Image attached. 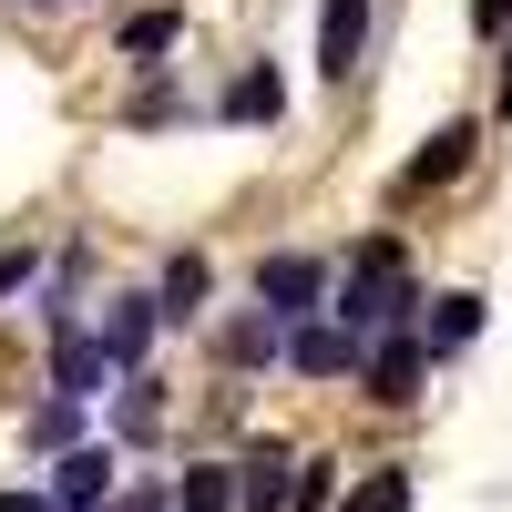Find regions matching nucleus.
Listing matches in <instances>:
<instances>
[{
	"label": "nucleus",
	"instance_id": "obj_1",
	"mask_svg": "<svg viewBox=\"0 0 512 512\" xmlns=\"http://www.w3.org/2000/svg\"><path fill=\"white\" fill-rule=\"evenodd\" d=\"M410 308H420V287H410V267H400V246H390V236H369V246L349 256V287H338V308H328V318L369 349V338H390V328H420Z\"/></svg>",
	"mask_w": 512,
	"mask_h": 512
},
{
	"label": "nucleus",
	"instance_id": "obj_2",
	"mask_svg": "<svg viewBox=\"0 0 512 512\" xmlns=\"http://www.w3.org/2000/svg\"><path fill=\"white\" fill-rule=\"evenodd\" d=\"M318 297H328V267H318V256H256V308H267V318H318Z\"/></svg>",
	"mask_w": 512,
	"mask_h": 512
},
{
	"label": "nucleus",
	"instance_id": "obj_3",
	"mask_svg": "<svg viewBox=\"0 0 512 512\" xmlns=\"http://www.w3.org/2000/svg\"><path fill=\"white\" fill-rule=\"evenodd\" d=\"M420 369H431V338H420V328H390V338H369V359H359L369 400H390V410H410V400H420Z\"/></svg>",
	"mask_w": 512,
	"mask_h": 512
},
{
	"label": "nucleus",
	"instance_id": "obj_4",
	"mask_svg": "<svg viewBox=\"0 0 512 512\" xmlns=\"http://www.w3.org/2000/svg\"><path fill=\"white\" fill-rule=\"evenodd\" d=\"M472 144H482V123H441V134H431V144H420V154L400 164V185H390V195L410 205V195H431V185H451L461 164H472Z\"/></svg>",
	"mask_w": 512,
	"mask_h": 512
},
{
	"label": "nucleus",
	"instance_id": "obj_5",
	"mask_svg": "<svg viewBox=\"0 0 512 512\" xmlns=\"http://www.w3.org/2000/svg\"><path fill=\"white\" fill-rule=\"evenodd\" d=\"M359 359H369V349H359L338 318H297V328H287V369H297V379H338V369H359Z\"/></svg>",
	"mask_w": 512,
	"mask_h": 512
},
{
	"label": "nucleus",
	"instance_id": "obj_6",
	"mask_svg": "<svg viewBox=\"0 0 512 512\" xmlns=\"http://www.w3.org/2000/svg\"><path fill=\"white\" fill-rule=\"evenodd\" d=\"M52 338H62V359H52V390H62V400H103V379H113V349H103V328H82V318H72V328H52Z\"/></svg>",
	"mask_w": 512,
	"mask_h": 512
},
{
	"label": "nucleus",
	"instance_id": "obj_7",
	"mask_svg": "<svg viewBox=\"0 0 512 512\" xmlns=\"http://www.w3.org/2000/svg\"><path fill=\"white\" fill-rule=\"evenodd\" d=\"M359 41H369V0H318V72L328 82L359 72Z\"/></svg>",
	"mask_w": 512,
	"mask_h": 512
},
{
	"label": "nucleus",
	"instance_id": "obj_8",
	"mask_svg": "<svg viewBox=\"0 0 512 512\" xmlns=\"http://www.w3.org/2000/svg\"><path fill=\"white\" fill-rule=\"evenodd\" d=\"M420 338H431V359H451V349H472V338H482V297H472V287H451V297H431V308H420Z\"/></svg>",
	"mask_w": 512,
	"mask_h": 512
},
{
	"label": "nucleus",
	"instance_id": "obj_9",
	"mask_svg": "<svg viewBox=\"0 0 512 512\" xmlns=\"http://www.w3.org/2000/svg\"><path fill=\"white\" fill-rule=\"evenodd\" d=\"M103 492H113V451H72L62 472H52V502L62 512H113Z\"/></svg>",
	"mask_w": 512,
	"mask_h": 512
},
{
	"label": "nucleus",
	"instance_id": "obj_10",
	"mask_svg": "<svg viewBox=\"0 0 512 512\" xmlns=\"http://www.w3.org/2000/svg\"><path fill=\"white\" fill-rule=\"evenodd\" d=\"M154 318H164V297H123V308L103 318V349H113V369H134V359H144V338H154Z\"/></svg>",
	"mask_w": 512,
	"mask_h": 512
},
{
	"label": "nucleus",
	"instance_id": "obj_11",
	"mask_svg": "<svg viewBox=\"0 0 512 512\" xmlns=\"http://www.w3.org/2000/svg\"><path fill=\"white\" fill-rule=\"evenodd\" d=\"M287 113V82L256 62V72H236V93H226V123H277Z\"/></svg>",
	"mask_w": 512,
	"mask_h": 512
},
{
	"label": "nucleus",
	"instance_id": "obj_12",
	"mask_svg": "<svg viewBox=\"0 0 512 512\" xmlns=\"http://www.w3.org/2000/svg\"><path fill=\"white\" fill-rule=\"evenodd\" d=\"M205 287H216V277H205V256H175V267H164V318H195Z\"/></svg>",
	"mask_w": 512,
	"mask_h": 512
},
{
	"label": "nucleus",
	"instance_id": "obj_13",
	"mask_svg": "<svg viewBox=\"0 0 512 512\" xmlns=\"http://www.w3.org/2000/svg\"><path fill=\"white\" fill-rule=\"evenodd\" d=\"M175 31H185V11H134V21H123V62H154Z\"/></svg>",
	"mask_w": 512,
	"mask_h": 512
},
{
	"label": "nucleus",
	"instance_id": "obj_14",
	"mask_svg": "<svg viewBox=\"0 0 512 512\" xmlns=\"http://www.w3.org/2000/svg\"><path fill=\"white\" fill-rule=\"evenodd\" d=\"M338 512H410V472H400V461H390V472H369Z\"/></svg>",
	"mask_w": 512,
	"mask_h": 512
},
{
	"label": "nucleus",
	"instance_id": "obj_15",
	"mask_svg": "<svg viewBox=\"0 0 512 512\" xmlns=\"http://www.w3.org/2000/svg\"><path fill=\"white\" fill-rule=\"evenodd\" d=\"M226 502H246L236 472H185V492H175V512H226Z\"/></svg>",
	"mask_w": 512,
	"mask_h": 512
},
{
	"label": "nucleus",
	"instance_id": "obj_16",
	"mask_svg": "<svg viewBox=\"0 0 512 512\" xmlns=\"http://www.w3.org/2000/svg\"><path fill=\"white\" fill-rule=\"evenodd\" d=\"M338 502V461H297V482H287V512H328Z\"/></svg>",
	"mask_w": 512,
	"mask_h": 512
},
{
	"label": "nucleus",
	"instance_id": "obj_17",
	"mask_svg": "<svg viewBox=\"0 0 512 512\" xmlns=\"http://www.w3.org/2000/svg\"><path fill=\"white\" fill-rule=\"evenodd\" d=\"M72 431H82V400L52 390V410H31V451H52V441H72Z\"/></svg>",
	"mask_w": 512,
	"mask_h": 512
},
{
	"label": "nucleus",
	"instance_id": "obj_18",
	"mask_svg": "<svg viewBox=\"0 0 512 512\" xmlns=\"http://www.w3.org/2000/svg\"><path fill=\"white\" fill-rule=\"evenodd\" d=\"M154 420H164V400H154V379H134V390H123V431H134V441H144V431H154Z\"/></svg>",
	"mask_w": 512,
	"mask_h": 512
},
{
	"label": "nucleus",
	"instance_id": "obj_19",
	"mask_svg": "<svg viewBox=\"0 0 512 512\" xmlns=\"http://www.w3.org/2000/svg\"><path fill=\"white\" fill-rule=\"evenodd\" d=\"M472 31H482V41H502V31H512V0H472Z\"/></svg>",
	"mask_w": 512,
	"mask_h": 512
},
{
	"label": "nucleus",
	"instance_id": "obj_20",
	"mask_svg": "<svg viewBox=\"0 0 512 512\" xmlns=\"http://www.w3.org/2000/svg\"><path fill=\"white\" fill-rule=\"evenodd\" d=\"M11 287H31V246H21V256H0V297H11Z\"/></svg>",
	"mask_w": 512,
	"mask_h": 512
},
{
	"label": "nucleus",
	"instance_id": "obj_21",
	"mask_svg": "<svg viewBox=\"0 0 512 512\" xmlns=\"http://www.w3.org/2000/svg\"><path fill=\"white\" fill-rule=\"evenodd\" d=\"M0 512H52V502H41V492H0Z\"/></svg>",
	"mask_w": 512,
	"mask_h": 512
},
{
	"label": "nucleus",
	"instance_id": "obj_22",
	"mask_svg": "<svg viewBox=\"0 0 512 512\" xmlns=\"http://www.w3.org/2000/svg\"><path fill=\"white\" fill-rule=\"evenodd\" d=\"M492 103H502V113H512V41H502V82H492Z\"/></svg>",
	"mask_w": 512,
	"mask_h": 512
}]
</instances>
